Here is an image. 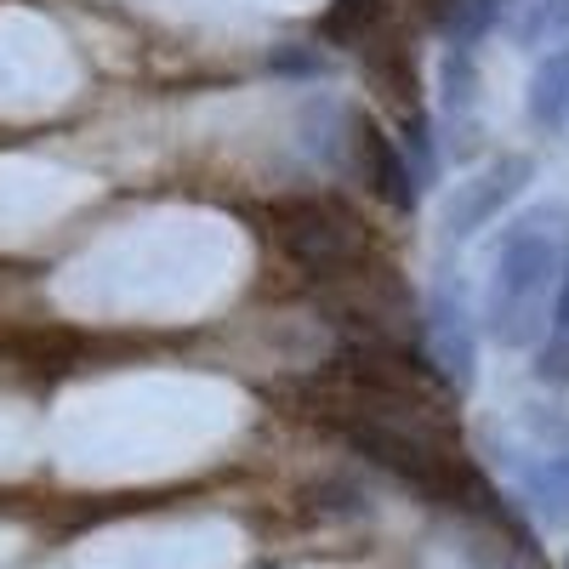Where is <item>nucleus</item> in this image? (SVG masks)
Masks as SVG:
<instances>
[{
	"label": "nucleus",
	"instance_id": "f257e3e1",
	"mask_svg": "<svg viewBox=\"0 0 569 569\" xmlns=\"http://www.w3.org/2000/svg\"><path fill=\"white\" fill-rule=\"evenodd\" d=\"M262 240L268 251L297 268L313 284H353V291H393V268L376 246L370 222L330 200V194H302V200H273L262 217Z\"/></svg>",
	"mask_w": 569,
	"mask_h": 569
},
{
	"label": "nucleus",
	"instance_id": "f03ea898",
	"mask_svg": "<svg viewBox=\"0 0 569 569\" xmlns=\"http://www.w3.org/2000/svg\"><path fill=\"white\" fill-rule=\"evenodd\" d=\"M552 291H558V240L547 233V217L512 222L490 273V330L512 348L536 342V330L547 325V308H552Z\"/></svg>",
	"mask_w": 569,
	"mask_h": 569
},
{
	"label": "nucleus",
	"instance_id": "7ed1b4c3",
	"mask_svg": "<svg viewBox=\"0 0 569 569\" xmlns=\"http://www.w3.org/2000/svg\"><path fill=\"white\" fill-rule=\"evenodd\" d=\"M348 149H353V166H359V177L370 182L376 200H388L393 211H410V206H416L410 166L399 160V149L382 137V126H376L365 109H348Z\"/></svg>",
	"mask_w": 569,
	"mask_h": 569
},
{
	"label": "nucleus",
	"instance_id": "20e7f679",
	"mask_svg": "<svg viewBox=\"0 0 569 569\" xmlns=\"http://www.w3.org/2000/svg\"><path fill=\"white\" fill-rule=\"evenodd\" d=\"M530 114H536L541 126H563V120H569V46H563V52H552V58L536 69Z\"/></svg>",
	"mask_w": 569,
	"mask_h": 569
},
{
	"label": "nucleus",
	"instance_id": "39448f33",
	"mask_svg": "<svg viewBox=\"0 0 569 569\" xmlns=\"http://www.w3.org/2000/svg\"><path fill=\"white\" fill-rule=\"evenodd\" d=\"M563 23H569V0H552V7H536V12H530V29H525V34L541 40V34H552V29H563Z\"/></svg>",
	"mask_w": 569,
	"mask_h": 569
},
{
	"label": "nucleus",
	"instance_id": "423d86ee",
	"mask_svg": "<svg viewBox=\"0 0 569 569\" xmlns=\"http://www.w3.org/2000/svg\"><path fill=\"white\" fill-rule=\"evenodd\" d=\"M552 337H558V348L569 353V279H563V291H558V302H552Z\"/></svg>",
	"mask_w": 569,
	"mask_h": 569
}]
</instances>
